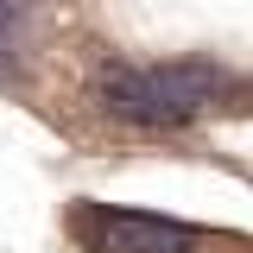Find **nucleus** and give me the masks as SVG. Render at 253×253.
Wrapping results in <instances>:
<instances>
[{
    "label": "nucleus",
    "mask_w": 253,
    "mask_h": 253,
    "mask_svg": "<svg viewBox=\"0 0 253 253\" xmlns=\"http://www.w3.org/2000/svg\"><path fill=\"white\" fill-rule=\"evenodd\" d=\"M234 76L215 63H101L95 108L121 126H190L234 101Z\"/></svg>",
    "instance_id": "1"
},
{
    "label": "nucleus",
    "mask_w": 253,
    "mask_h": 253,
    "mask_svg": "<svg viewBox=\"0 0 253 253\" xmlns=\"http://www.w3.org/2000/svg\"><path fill=\"white\" fill-rule=\"evenodd\" d=\"M76 234L95 241V253H203L196 228L139 209H76Z\"/></svg>",
    "instance_id": "2"
},
{
    "label": "nucleus",
    "mask_w": 253,
    "mask_h": 253,
    "mask_svg": "<svg viewBox=\"0 0 253 253\" xmlns=\"http://www.w3.org/2000/svg\"><path fill=\"white\" fill-rule=\"evenodd\" d=\"M19 32H26V0H0V70L19 51Z\"/></svg>",
    "instance_id": "3"
}]
</instances>
